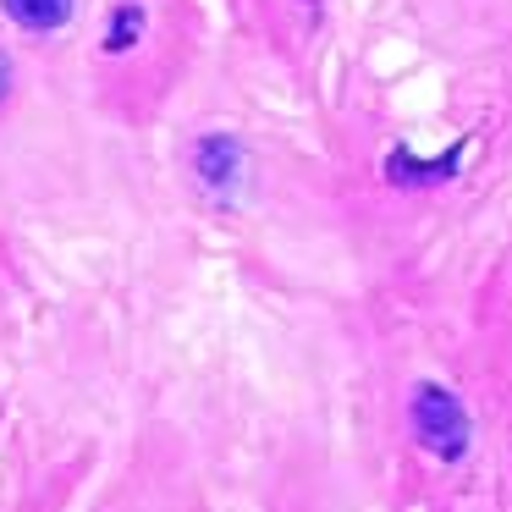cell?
<instances>
[{"label":"cell","mask_w":512,"mask_h":512,"mask_svg":"<svg viewBox=\"0 0 512 512\" xmlns=\"http://www.w3.org/2000/svg\"><path fill=\"white\" fill-rule=\"evenodd\" d=\"M463 149H468V138H457L441 160H419L408 144H397L386 155V182L391 188H435V182H452L457 166H463Z\"/></svg>","instance_id":"3957f363"},{"label":"cell","mask_w":512,"mask_h":512,"mask_svg":"<svg viewBox=\"0 0 512 512\" xmlns=\"http://www.w3.org/2000/svg\"><path fill=\"white\" fill-rule=\"evenodd\" d=\"M6 94H12V61L0 56V100H6Z\"/></svg>","instance_id":"8992f818"},{"label":"cell","mask_w":512,"mask_h":512,"mask_svg":"<svg viewBox=\"0 0 512 512\" xmlns=\"http://www.w3.org/2000/svg\"><path fill=\"white\" fill-rule=\"evenodd\" d=\"M193 177L204 182V193L232 199L237 182L248 177V149L237 144L232 133H204L199 144H193Z\"/></svg>","instance_id":"7a4b0ae2"},{"label":"cell","mask_w":512,"mask_h":512,"mask_svg":"<svg viewBox=\"0 0 512 512\" xmlns=\"http://www.w3.org/2000/svg\"><path fill=\"white\" fill-rule=\"evenodd\" d=\"M408 424L419 435V446L441 463H463L468 441H474V419H468L463 397L452 386H435V380H419L408 397Z\"/></svg>","instance_id":"6da1fadb"},{"label":"cell","mask_w":512,"mask_h":512,"mask_svg":"<svg viewBox=\"0 0 512 512\" xmlns=\"http://www.w3.org/2000/svg\"><path fill=\"white\" fill-rule=\"evenodd\" d=\"M144 23H149L144 6H138V0H122V6L111 12V23H105V39H100L105 56H127V50L144 39Z\"/></svg>","instance_id":"5b68a950"},{"label":"cell","mask_w":512,"mask_h":512,"mask_svg":"<svg viewBox=\"0 0 512 512\" xmlns=\"http://www.w3.org/2000/svg\"><path fill=\"white\" fill-rule=\"evenodd\" d=\"M0 12L12 17L23 34H56V28L72 23L78 0H0Z\"/></svg>","instance_id":"277c9868"}]
</instances>
